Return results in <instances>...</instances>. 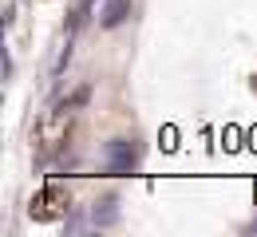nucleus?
<instances>
[{"label": "nucleus", "instance_id": "7ed1b4c3", "mask_svg": "<svg viewBox=\"0 0 257 237\" xmlns=\"http://www.w3.org/2000/svg\"><path fill=\"white\" fill-rule=\"evenodd\" d=\"M135 166H139V150H135L131 138H111V142L103 146V174L123 178V174H131Z\"/></svg>", "mask_w": 257, "mask_h": 237}, {"label": "nucleus", "instance_id": "0eeeda50", "mask_svg": "<svg viewBox=\"0 0 257 237\" xmlns=\"http://www.w3.org/2000/svg\"><path fill=\"white\" fill-rule=\"evenodd\" d=\"M75 8H79V12H83V16H87V12H91V8H95V0H79V4H75Z\"/></svg>", "mask_w": 257, "mask_h": 237}, {"label": "nucleus", "instance_id": "20e7f679", "mask_svg": "<svg viewBox=\"0 0 257 237\" xmlns=\"http://www.w3.org/2000/svg\"><path fill=\"white\" fill-rule=\"evenodd\" d=\"M119 198L115 194H103V198H95V209H91V221H95L99 229H107V225H115L119 221Z\"/></svg>", "mask_w": 257, "mask_h": 237}, {"label": "nucleus", "instance_id": "423d86ee", "mask_svg": "<svg viewBox=\"0 0 257 237\" xmlns=\"http://www.w3.org/2000/svg\"><path fill=\"white\" fill-rule=\"evenodd\" d=\"M0 71H4V79H12V56L4 52V60H0Z\"/></svg>", "mask_w": 257, "mask_h": 237}, {"label": "nucleus", "instance_id": "f03ea898", "mask_svg": "<svg viewBox=\"0 0 257 237\" xmlns=\"http://www.w3.org/2000/svg\"><path fill=\"white\" fill-rule=\"evenodd\" d=\"M67 209H71V194H67L60 182H48V186L32 198L28 217H32V221H56V217H64Z\"/></svg>", "mask_w": 257, "mask_h": 237}, {"label": "nucleus", "instance_id": "f257e3e1", "mask_svg": "<svg viewBox=\"0 0 257 237\" xmlns=\"http://www.w3.org/2000/svg\"><path fill=\"white\" fill-rule=\"evenodd\" d=\"M87 99V91H79L75 99L60 103L56 111H48L44 119H40V127H36V138H40V150L44 154H52V150H60L67 142V135H71V123H75V107Z\"/></svg>", "mask_w": 257, "mask_h": 237}, {"label": "nucleus", "instance_id": "39448f33", "mask_svg": "<svg viewBox=\"0 0 257 237\" xmlns=\"http://www.w3.org/2000/svg\"><path fill=\"white\" fill-rule=\"evenodd\" d=\"M127 16H131V0H107L103 12H99V24L103 28H119Z\"/></svg>", "mask_w": 257, "mask_h": 237}]
</instances>
